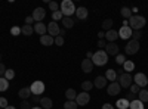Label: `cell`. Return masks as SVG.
<instances>
[{"label":"cell","mask_w":148,"mask_h":109,"mask_svg":"<svg viewBox=\"0 0 148 109\" xmlns=\"http://www.w3.org/2000/svg\"><path fill=\"white\" fill-rule=\"evenodd\" d=\"M129 89H130V93H132V94H138V93L141 91V87L138 86V84H132Z\"/></svg>","instance_id":"cell-38"},{"label":"cell","mask_w":148,"mask_h":109,"mask_svg":"<svg viewBox=\"0 0 148 109\" xmlns=\"http://www.w3.org/2000/svg\"><path fill=\"white\" fill-rule=\"evenodd\" d=\"M74 19H71V18H62V25H64V28H67V30H70V28H73L74 27Z\"/></svg>","instance_id":"cell-24"},{"label":"cell","mask_w":148,"mask_h":109,"mask_svg":"<svg viewBox=\"0 0 148 109\" xmlns=\"http://www.w3.org/2000/svg\"><path fill=\"white\" fill-rule=\"evenodd\" d=\"M129 108L130 109H144V103L141 100H130Z\"/></svg>","instance_id":"cell-29"},{"label":"cell","mask_w":148,"mask_h":109,"mask_svg":"<svg viewBox=\"0 0 148 109\" xmlns=\"http://www.w3.org/2000/svg\"><path fill=\"white\" fill-rule=\"evenodd\" d=\"M126 60H127V59H126V56H125V55H120V53H119V55L116 56V62H117L119 65H123V64L126 62Z\"/></svg>","instance_id":"cell-36"},{"label":"cell","mask_w":148,"mask_h":109,"mask_svg":"<svg viewBox=\"0 0 148 109\" xmlns=\"http://www.w3.org/2000/svg\"><path fill=\"white\" fill-rule=\"evenodd\" d=\"M141 37H142V32H141V31H133V32H132V40L139 41Z\"/></svg>","instance_id":"cell-40"},{"label":"cell","mask_w":148,"mask_h":109,"mask_svg":"<svg viewBox=\"0 0 148 109\" xmlns=\"http://www.w3.org/2000/svg\"><path fill=\"white\" fill-rule=\"evenodd\" d=\"M53 40H55V44L56 46H62L64 44V37H62V35H58V37H55Z\"/></svg>","instance_id":"cell-42"},{"label":"cell","mask_w":148,"mask_h":109,"mask_svg":"<svg viewBox=\"0 0 148 109\" xmlns=\"http://www.w3.org/2000/svg\"><path fill=\"white\" fill-rule=\"evenodd\" d=\"M52 99L51 97H42L40 99V106L43 108V109H51L52 108Z\"/></svg>","instance_id":"cell-22"},{"label":"cell","mask_w":148,"mask_h":109,"mask_svg":"<svg viewBox=\"0 0 148 109\" xmlns=\"http://www.w3.org/2000/svg\"><path fill=\"white\" fill-rule=\"evenodd\" d=\"M59 31H61V28H59V25H58V22H55V21L49 22V25H47V34L51 35V37H53V39L58 37Z\"/></svg>","instance_id":"cell-8"},{"label":"cell","mask_w":148,"mask_h":109,"mask_svg":"<svg viewBox=\"0 0 148 109\" xmlns=\"http://www.w3.org/2000/svg\"><path fill=\"white\" fill-rule=\"evenodd\" d=\"M14 77H15V71H14V69H6V72H5V78H6L8 81H10Z\"/></svg>","instance_id":"cell-35"},{"label":"cell","mask_w":148,"mask_h":109,"mask_svg":"<svg viewBox=\"0 0 148 109\" xmlns=\"http://www.w3.org/2000/svg\"><path fill=\"white\" fill-rule=\"evenodd\" d=\"M119 32V39H121V40H129L130 37H132V28L130 27H123L121 25V28L117 31Z\"/></svg>","instance_id":"cell-11"},{"label":"cell","mask_w":148,"mask_h":109,"mask_svg":"<svg viewBox=\"0 0 148 109\" xmlns=\"http://www.w3.org/2000/svg\"><path fill=\"white\" fill-rule=\"evenodd\" d=\"M5 72H6V66L0 62V77H5Z\"/></svg>","instance_id":"cell-46"},{"label":"cell","mask_w":148,"mask_h":109,"mask_svg":"<svg viewBox=\"0 0 148 109\" xmlns=\"http://www.w3.org/2000/svg\"><path fill=\"white\" fill-rule=\"evenodd\" d=\"M42 97H39V96H33V102H40Z\"/></svg>","instance_id":"cell-51"},{"label":"cell","mask_w":148,"mask_h":109,"mask_svg":"<svg viewBox=\"0 0 148 109\" xmlns=\"http://www.w3.org/2000/svg\"><path fill=\"white\" fill-rule=\"evenodd\" d=\"M9 89V81L5 77H0V91H5Z\"/></svg>","instance_id":"cell-32"},{"label":"cell","mask_w":148,"mask_h":109,"mask_svg":"<svg viewBox=\"0 0 148 109\" xmlns=\"http://www.w3.org/2000/svg\"><path fill=\"white\" fill-rule=\"evenodd\" d=\"M132 81H133V78L127 72H123V74L120 72V75H117V83L120 84L121 89H129L132 86Z\"/></svg>","instance_id":"cell-4"},{"label":"cell","mask_w":148,"mask_h":109,"mask_svg":"<svg viewBox=\"0 0 148 109\" xmlns=\"http://www.w3.org/2000/svg\"><path fill=\"white\" fill-rule=\"evenodd\" d=\"M119 50H120V47L116 43H107V46H105V53L108 56H117Z\"/></svg>","instance_id":"cell-12"},{"label":"cell","mask_w":148,"mask_h":109,"mask_svg":"<svg viewBox=\"0 0 148 109\" xmlns=\"http://www.w3.org/2000/svg\"><path fill=\"white\" fill-rule=\"evenodd\" d=\"M77 103H76V100H67L65 103H64V109H77Z\"/></svg>","instance_id":"cell-34"},{"label":"cell","mask_w":148,"mask_h":109,"mask_svg":"<svg viewBox=\"0 0 148 109\" xmlns=\"http://www.w3.org/2000/svg\"><path fill=\"white\" fill-rule=\"evenodd\" d=\"M33 32H34V28L31 25H24L21 28V34H24V35H33Z\"/></svg>","instance_id":"cell-30"},{"label":"cell","mask_w":148,"mask_h":109,"mask_svg":"<svg viewBox=\"0 0 148 109\" xmlns=\"http://www.w3.org/2000/svg\"><path fill=\"white\" fill-rule=\"evenodd\" d=\"M64 34H65V30H61L59 31V35H62V37H64Z\"/></svg>","instance_id":"cell-52"},{"label":"cell","mask_w":148,"mask_h":109,"mask_svg":"<svg viewBox=\"0 0 148 109\" xmlns=\"http://www.w3.org/2000/svg\"><path fill=\"white\" fill-rule=\"evenodd\" d=\"M123 69H125L126 72H127V74H130V72L135 69V64H133V60H126V62L125 64H123Z\"/></svg>","instance_id":"cell-23"},{"label":"cell","mask_w":148,"mask_h":109,"mask_svg":"<svg viewBox=\"0 0 148 109\" xmlns=\"http://www.w3.org/2000/svg\"><path fill=\"white\" fill-rule=\"evenodd\" d=\"M33 28H34V32H37L40 37L47 34V25H45V24H42V22H36Z\"/></svg>","instance_id":"cell-14"},{"label":"cell","mask_w":148,"mask_h":109,"mask_svg":"<svg viewBox=\"0 0 148 109\" xmlns=\"http://www.w3.org/2000/svg\"><path fill=\"white\" fill-rule=\"evenodd\" d=\"M18 96H19L22 100H28V97H30V96H33V94H31L30 87H22V89L18 91Z\"/></svg>","instance_id":"cell-20"},{"label":"cell","mask_w":148,"mask_h":109,"mask_svg":"<svg viewBox=\"0 0 148 109\" xmlns=\"http://www.w3.org/2000/svg\"><path fill=\"white\" fill-rule=\"evenodd\" d=\"M64 16H62V12L61 10H58V12H52V19L56 22V21H59V19H62Z\"/></svg>","instance_id":"cell-37"},{"label":"cell","mask_w":148,"mask_h":109,"mask_svg":"<svg viewBox=\"0 0 148 109\" xmlns=\"http://www.w3.org/2000/svg\"><path fill=\"white\" fill-rule=\"evenodd\" d=\"M133 80H135V84H138L141 89H145V86L148 84V78H147L145 74H142V72H138V74H135Z\"/></svg>","instance_id":"cell-9"},{"label":"cell","mask_w":148,"mask_h":109,"mask_svg":"<svg viewBox=\"0 0 148 109\" xmlns=\"http://www.w3.org/2000/svg\"><path fill=\"white\" fill-rule=\"evenodd\" d=\"M120 90H121V87H120V84H119L117 81L110 83V86L107 87V93H108L110 96H117V94L120 93Z\"/></svg>","instance_id":"cell-13"},{"label":"cell","mask_w":148,"mask_h":109,"mask_svg":"<svg viewBox=\"0 0 148 109\" xmlns=\"http://www.w3.org/2000/svg\"><path fill=\"white\" fill-rule=\"evenodd\" d=\"M88 15H89V12H88V9H86V7L80 6V7L76 9V16H77V19H86V18H88Z\"/></svg>","instance_id":"cell-21"},{"label":"cell","mask_w":148,"mask_h":109,"mask_svg":"<svg viewBox=\"0 0 148 109\" xmlns=\"http://www.w3.org/2000/svg\"><path fill=\"white\" fill-rule=\"evenodd\" d=\"M49 9H51L52 12H58V10H59V3H56V2H49Z\"/></svg>","instance_id":"cell-39"},{"label":"cell","mask_w":148,"mask_h":109,"mask_svg":"<svg viewBox=\"0 0 148 109\" xmlns=\"http://www.w3.org/2000/svg\"><path fill=\"white\" fill-rule=\"evenodd\" d=\"M102 28L105 30V31H110V30H113V19H105L102 24Z\"/></svg>","instance_id":"cell-33"},{"label":"cell","mask_w":148,"mask_h":109,"mask_svg":"<svg viewBox=\"0 0 148 109\" xmlns=\"http://www.w3.org/2000/svg\"><path fill=\"white\" fill-rule=\"evenodd\" d=\"M65 97H67V100H76V97H77L76 90H74V89H68L65 91Z\"/></svg>","instance_id":"cell-27"},{"label":"cell","mask_w":148,"mask_h":109,"mask_svg":"<svg viewBox=\"0 0 148 109\" xmlns=\"http://www.w3.org/2000/svg\"><path fill=\"white\" fill-rule=\"evenodd\" d=\"M102 109H114V106L111 105V103H104L102 105Z\"/></svg>","instance_id":"cell-48"},{"label":"cell","mask_w":148,"mask_h":109,"mask_svg":"<svg viewBox=\"0 0 148 109\" xmlns=\"http://www.w3.org/2000/svg\"><path fill=\"white\" fill-rule=\"evenodd\" d=\"M90 102V94L89 93H86V91H82L77 94V97H76V103L79 106H84V105H88Z\"/></svg>","instance_id":"cell-7"},{"label":"cell","mask_w":148,"mask_h":109,"mask_svg":"<svg viewBox=\"0 0 148 109\" xmlns=\"http://www.w3.org/2000/svg\"><path fill=\"white\" fill-rule=\"evenodd\" d=\"M0 59H2V55H0ZM0 62H2V60H0Z\"/></svg>","instance_id":"cell-55"},{"label":"cell","mask_w":148,"mask_h":109,"mask_svg":"<svg viewBox=\"0 0 148 109\" xmlns=\"http://www.w3.org/2000/svg\"><path fill=\"white\" fill-rule=\"evenodd\" d=\"M92 58H93V52H88V53H86V59H90L92 60Z\"/></svg>","instance_id":"cell-50"},{"label":"cell","mask_w":148,"mask_h":109,"mask_svg":"<svg viewBox=\"0 0 148 109\" xmlns=\"http://www.w3.org/2000/svg\"><path fill=\"white\" fill-rule=\"evenodd\" d=\"M107 62H108V55L105 53V50H98V52L93 53V58H92V64L93 65L104 66Z\"/></svg>","instance_id":"cell-3"},{"label":"cell","mask_w":148,"mask_h":109,"mask_svg":"<svg viewBox=\"0 0 148 109\" xmlns=\"http://www.w3.org/2000/svg\"><path fill=\"white\" fill-rule=\"evenodd\" d=\"M120 14H121V16L125 18V19H129L130 16H132V9H129V7H121V10H120Z\"/></svg>","instance_id":"cell-31"},{"label":"cell","mask_w":148,"mask_h":109,"mask_svg":"<svg viewBox=\"0 0 148 109\" xmlns=\"http://www.w3.org/2000/svg\"><path fill=\"white\" fill-rule=\"evenodd\" d=\"M129 103H130V100H127V99H120V100H117L116 106L119 109H127L129 108Z\"/></svg>","instance_id":"cell-25"},{"label":"cell","mask_w":148,"mask_h":109,"mask_svg":"<svg viewBox=\"0 0 148 109\" xmlns=\"http://www.w3.org/2000/svg\"><path fill=\"white\" fill-rule=\"evenodd\" d=\"M0 109H2V108H0Z\"/></svg>","instance_id":"cell-56"},{"label":"cell","mask_w":148,"mask_h":109,"mask_svg":"<svg viewBox=\"0 0 148 109\" xmlns=\"http://www.w3.org/2000/svg\"><path fill=\"white\" fill-rule=\"evenodd\" d=\"M6 106H9V103H8V99H5V97H0V108H6Z\"/></svg>","instance_id":"cell-45"},{"label":"cell","mask_w":148,"mask_h":109,"mask_svg":"<svg viewBox=\"0 0 148 109\" xmlns=\"http://www.w3.org/2000/svg\"><path fill=\"white\" fill-rule=\"evenodd\" d=\"M107 78L105 77H102V75H98L96 78H95V81H93V87H96V89H104V87H107Z\"/></svg>","instance_id":"cell-16"},{"label":"cell","mask_w":148,"mask_h":109,"mask_svg":"<svg viewBox=\"0 0 148 109\" xmlns=\"http://www.w3.org/2000/svg\"><path fill=\"white\" fill-rule=\"evenodd\" d=\"M98 39L104 40V39H105V32H104V31H99V32H98Z\"/></svg>","instance_id":"cell-49"},{"label":"cell","mask_w":148,"mask_h":109,"mask_svg":"<svg viewBox=\"0 0 148 109\" xmlns=\"http://www.w3.org/2000/svg\"><path fill=\"white\" fill-rule=\"evenodd\" d=\"M119 39V32L116 30H110L105 32V40L107 43H116V40Z\"/></svg>","instance_id":"cell-15"},{"label":"cell","mask_w":148,"mask_h":109,"mask_svg":"<svg viewBox=\"0 0 148 109\" xmlns=\"http://www.w3.org/2000/svg\"><path fill=\"white\" fill-rule=\"evenodd\" d=\"M10 34L16 37V35L21 34V28H19V27H12V28H10Z\"/></svg>","instance_id":"cell-41"},{"label":"cell","mask_w":148,"mask_h":109,"mask_svg":"<svg viewBox=\"0 0 148 109\" xmlns=\"http://www.w3.org/2000/svg\"><path fill=\"white\" fill-rule=\"evenodd\" d=\"M45 89H46V87H45V83L40 81V80L34 81L31 86H30V90H31V94H33V96H40V94H43Z\"/></svg>","instance_id":"cell-5"},{"label":"cell","mask_w":148,"mask_h":109,"mask_svg":"<svg viewBox=\"0 0 148 109\" xmlns=\"http://www.w3.org/2000/svg\"><path fill=\"white\" fill-rule=\"evenodd\" d=\"M105 78H107V81H110V83H114L116 80H117V72H116V69H107L105 71V75H104Z\"/></svg>","instance_id":"cell-19"},{"label":"cell","mask_w":148,"mask_h":109,"mask_svg":"<svg viewBox=\"0 0 148 109\" xmlns=\"http://www.w3.org/2000/svg\"><path fill=\"white\" fill-rule=\"evenodd\" d=\"M127 21H129V27L132 28V31H141L147 24V19L141 15H132Z\"/></svg>","instance_id":"cell-1"},{"label":"cell","mask_w":148,"mask_h":109,"mask_svg":"<svg viewBox=\"0 0 148 109\" xmlns=\"http://www.w3.org/2000/svg\"><path fill=\"white\" fill-rule=\"evenodd\" d=\"M139 41L136 40H129V43L126 44L125 47V53L126 55H135V53H138L139 52Z\"/></svg>","instance_id":"cell-6"},{"label":"cell","mask_w":148,"mask_h":109,"mask_svg":"<svg viewBox=\"0 0 148 109\" xmlns=\"http://www.w3.org/2000/svg\"><path fill=\"white\" fill-rule=\"evenodd\" d=\"M40 44L51 47L52 44H55V40H53V37H51L49 34H46V35H42V37H40Z\"/></svg>","instance_id":"cell-18"},{"label":"cell","mask_w":148,"mask_h":109,"mask_svg":"<svg viewBox=\"0 0 148 109\" xmlns=\"http://www.w3.org/2000/svg\"><path fill=\"white\" fill-rule=\"evenodd\" d=\"M105 46H107V40H98V47H99V50L105 49Z\"/></svg>","instance_id":"cell-44"},{"label":"cell","mask_w":148,"mask_h":109,"mask_svg":"<svg viewBox=\"0 0 148 109\" xmlns=\"http://www.w3.org/2000/svg\"><path fill=\"white\" fill-rule=\"evenodd\" d=\"M76 6H74V3L71 2V0H62V3L59 5V10L62 12V16L65 18H70L71 15L76 14Z\"/></svg>","instance_id":"cell-2"},{"label":"cell","mask_w":148,"mask_h":109,"mask_svg":"<svg viewBox=\"0 0 148 109\" xmlns=\"http://www.w3.org/2000/svg\"><path fill=\"white\" fill-rule=\"evenodd\" d=\"M31 109H43V108H42V106H33Z\"/></svg>","instance_id":"cell-53"},{"label":"cell","mask_w":148,"mask_h":109,"mask_svg":"<svg viewBox=\"0 0 148 109\" xmlns=\"http://www.w3.org/2000/svg\"><path fill=\"white\" fill-rule=\"evenodd\" d=\"M5 109H16V108H15V106H6Z\"/></svg>","instance_id":"cell-54"},{"label":"cell","mask_w":148,"mask_h":109,"mask_svg":"<svg viewBox=\"0 0 148 109\" xmlns=\"http://www.w3.org/2000/svg\"><path fill=\"white\" fill-rule=\"evenodd\" d=\"M33 19H34V22H42L43 19H45V16H46V10L43 9V7H36L34 10H33Z\"/></svg>","instance_id":"cell-10"},{"label":"cell","mask_w":148,"mask_h":109,"mask_svg":"<svg viewBox=\"0 0 148 109\" xmlns=\"http://www.w3.org/2000/svg\"><path fill=\"white\" fill-rule=\"evenodd\" d=\"M19 108H21V109H31V106H30L28 100H22V102H21V105H19Z\"/></svg>","instance_id":"cell-43"},{"label":"cell","mask_w":148,"mask_h":109,"mask_svg":"<svg viewBox=\"0 0 148 109\" xmlns=\"http://www.w3.org/2000/svg\"><path fill=\"white\" fill-rule=\"evenodd\" d=\"M93 66H95V65L92 64L90 59H83V62H82V71H83V72L89 74V72H92Z\"/></svg>","instance_id":"cell-17"},{"label":"cell","mask_w":148,"mask_h":109,"mask_svg":"<svg viewBox=\"0 0 148 109\" xmlns=\"http://www.w3.org/2000/svg\"><path fill=\"white\" fill-rule=\"evenodd\" d=\"M33 22H34L33 16H27V18H25V25H30V24H33Z\"/></svg>","instance_id":"cell-47"},{"label":"cell","mask_w":148,"mask_h":109,"mask_svg":"<svg viewBox=\"0 0 148 109\" xmlns=\"http://www.w3.org/2000/svg\"><path fill=\"white\" fill-rule=\"evenodd\" d=\"M138 100H141L142 103H145V102H148V90H145V89H141V91L138 93Z\"/></svg>","instance_id":"cell-26"},{"label":"cell","mask_w":148,"mask_h":109,"mask_svg":"<svg viewBox=\"0 0 148 109\" xmlns=\"http://www.w3.org/2000/svg\"><path fill=\"white\" fill-rule=\"evenodd\" d=\"M92 89H93V83H92V81H88V80H86V81L82 83V90H83V91L89 93V90H92Z\"/></svg>","instance_id":"cell-28"}]
</instances>
